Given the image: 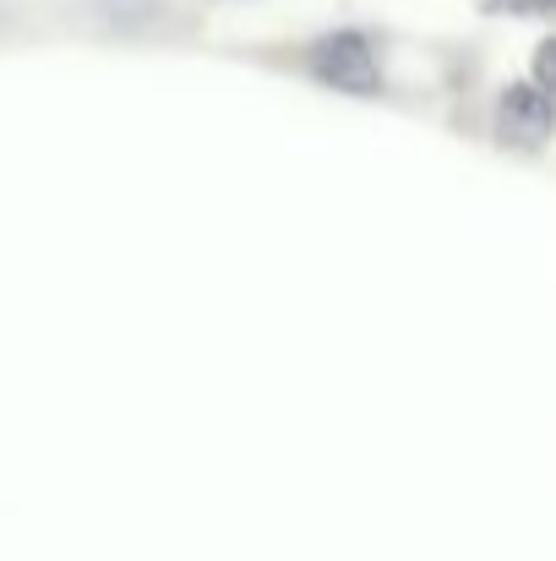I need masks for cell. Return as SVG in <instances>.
Masks as SVG:
<instances>
[{
	"label": "cell",
	"instance_id": "cell-2",
	"mask_svg": "<svg viewBox=\"0 0 556 561\" xmlns=\"http://www.w3.org/2000/svg\"><path fill=\"white\" fill-rule=\"evenodd\" d=\"M552 137V93L535 82H508L497 99V142L519 153H541Z\"/></svg>",
	"mask_w": 556,
	"mask_h": 561
},
{
	"label": "cell",
	"instance_id": "cell-3",
	"mask_svg": "<svg viewBox=\"0 0 556 561\" xmlns=\"http://www.w3.org/2000/svg\"><path fill=\"white\" fill-rule=\"evenodd\" d=\"M535 88H541V93L556 88V38H541V44H535Z\"/></svg>",
	"mask_w": 556,
	"mask_h": 561
},
{
	"label": "cell",
	"instance_id": "cell-1",
	"mask_svg": "<svg viewBox=\"0 0 556 561\" xmlns=\"http://www.w3.org/2000/svg\"><path fill=\"white\" fill-rule=\"evenodd\" d=\"M306 66L322 88L333 93H350V99H376L382 93V60L371 49V38L361 27H339V33H322L311 49H306Z\"/></svg>",
	"mask_w": 556,
	"mask_h": 561
},
{
	"label": "cell",
	"instance_id": "cell-4",
	"mask_svg": "<svg viewBox=\"0 0 556 561\" xmlns=\"http://www.w3.org/2000/svg\"><path fill=\"white\" fill-rule=\"evenodd\" d=\"M556 0H486V11H513V16H546Z\"/></svg>",
	"mask_w": 556,
	"mask_h": 561
}]
</instances>
